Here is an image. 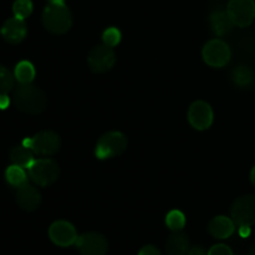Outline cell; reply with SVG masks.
Segmentation results:
<instances>
[{
	"instance_id": "1",
	"label": "cell",
	"mask_w": 255,
	"mask_h": 255,
	"mask_svg": "<svg viewBox=\"0 0 255 255\" xmlns=\"http://www.w3.org/2000/svg\"><path fill=\"white\" fill-rule=\"evenodd\" d=\"M14 104L25 114L39 115L46 109L47 97L41 89L32 84H19L14 90Z\"/></svg>"
},
{
	"instance_id": "2",
	"label": "cell",
	"mask_w": 255,
	"mask_h": 255,
	"mask_svg": "<svg viewBox=\"0 0 255 255\" xmlns=\"http://www.w3.org/2000/svg\"><path fill=\"white\" fill-rule=\"evenodd\" d=\"M42 25L51 34L61 35L69 31L72 25V15L64 1L49 2L41 15Z\"/></svg>"
},
{
	"instance_id": "3",
	"label": "cell",
	"mask_w": 255,
	"mask_h": 255,
	"mask_svg": "<svg viewBox=\"0 0 255 255\" xmlns=\"http://www.w3.org/2000/svg\"><path fill=\"white\" fill-rule=\"evenodd\" d=\"M127 137L120 131H110L102 134L95 147V156L100 161L121 156L127 148Z\"/></svg>"
},
{
	"instance_id": "4",
	"label": "cell",
	"mask_w": 255,
	"mask_h": 255,
	"mask_svg": "<svg viewBox=\"0 0 255 255\" xmlns=\"http://www.w3.org/2000/svg\"><path fill=\"white\" fill-rule=\"evenodd\" d=\"M22 144L29 147L35 154L50 157L56 154L61 147V138L54 131H40L30 138H25Z\"/></svg>"
},
{
	"instance_id": "5",
	"label": "cell",
	"mask_w": 255,
	"mask_h": 255,
	"mask_svg": "<svg viewBox=\"0 0 255 255\" xmlns=\"http://www.w3.org/2000/svg\"><path fill=\"white\" fill-rule=\"evenodd\" d=\"M27 169L31 181L39 187L51 186L60 176L59 164L51 158L35 159Z\"/></svg>"
},
{
	"instance_id": "6",
	"label": "cell",
	"mask_w": 255,
	"mask_h": 255,
	"mask_svg": "<svg viewBox=\"0 0 255 255\" xmlns=\"http://www.w3.org/2000/svg\"><path fill=\"white\" fill-rule=\"evenodd\" d=\"M202 56L208 66L221 69L231 61L232 51L226 41L221 39H213L209 40L204 45L203 50H202Z\"/></svg>"
},
{
	"instance_id": "7",
	"label": "cell",
	"mask_w": 255,
	"mask_h": 255,
	"mask_svg": "<svg viewBox=\"0 0 255 255\" xmlns=\"http://www.w3.org/2000/svg\"><path fill=\"white\" fill-rule=\"evenodd\" d=\"M227 12L234 26H249L255 19V0H229Z\"/></svg>"
},
{
	"instance_id": "8",
	"label": "cell",
	"mask_w": 255,
	"mask_h": 255,
	"mask_svg": "<svg viewBox=\"0 0 255 255\" xmlns=\"http://www.w3.org/2000/svg\"><path fill=\"white\" fill-rule=\"evenodd\" d=\"M232 219L239 227L255 224V194L242 196L234 201L231 209Z\"/></svg>"
},
{
	"instance_id": "9",
	"label": "cell",
	"mask_w": 255,
	"mask_h": 255,
	"mask_svg": "<svg viewBox=\"0 0 255 255\" xmlns=\"http://www.w3.org/2000/svg\"><path fill=\"white\" fill-rule=\"evenodd\" d=\"M116 62V54L114 47L106 46V45H97L90 51L87 56V64L92 72L96 74H105L110 71L115 66Z\"/></svg>"
},
{
	"instance_id": "10",
	"label": "cell",
	"mask_w": 255,
	"mask_h": 255,
	"mask_svg": "<svg viewBox=\"0 0 255 255\" xmlns=\"http://www.w3.org/2000/svg\"><path fill=\"white\" fill-rule=\"evenodd\" d=\"M188 122L197 131H206L212 126L214 120L213 110L206 101H194L188 109Z\"/></svg>"
},
{
	"instance_id": "11",
	"label": "cell",
	"mask_w": 255,
	"mask_h": 255,
	"mask_svg": "<svg viewBox=\"0 0 255 255\" xmlns=\"http://www.w3.org/2000/svg\"><path fill=\"white\" fill-rule=\"evenodd\" d=\"M75 246L81 255H105L109 251L107 239L96 232H90L80 236Z\"/></svg>"
},
{
	"instance_id": "12",
	"label": "cell",
	"mask_w": 255,
	"mask_h": 255,
	"mask_svg": "<svg viewBox=\"0 0 255 255\" xmlns=\"http://www.w3.org/2000/svg\"><path fill=\"white\" fill-rule=\"evenodd\" d=\"M49 237L52 243L62 248L75 244L79 238L75 227L67 221L54 222L49 228Z\"/></svg>"
},
{
	"instance_id": "13",
	"label": "cell",
	"mask_w": 255,
	"mask_h": 255,
	"mask_svg": "<svg viewBox=\"0 0 255 255\" xmlns=\"http://www.w3.org/2000/svg\"><path fill=\"white\" fill-rule=\"evenodd\" d=\"M1 36L9 44H19L26 37L27 26L25 20L14 16L7 19L1 26Z\"/></svg>"
},
{
	"instance_id": "14",
	"label": "cell",
	"mask_w": 255,
	"mask_h": 255,
	"mask_svg": "<svg viewBox=\"0 0 255 255\" xmlns=\"http://www.w3.org/2000/svg\"><path fill=\"white\" fill-rule=\"evenodd\" d=\"M16 202L24 211L32 212L41 203V194L36 187L29 183L22 184L16 191Z\"/></svg>"
},
{
	"instance_id": "15",
	"label": "cell",
	"mask_w": 255,
	"mask_h": 255,
	"mask_svg": "<svg viewBox=\"0 0 255 255\" xmlns=\"http://www.w3.org/2000/svg\"><path fill=\"white\" fill-rule=\"evenodd\" d=\"M236 231V223L233 219L226 216H217L211 219L208 224V232L213 238L227 239Z\"/></svg>"
},
{
	"instance_id": "16",
	"label": "cell",
	"mask_w": 255,
	"mask_h": 255,
	"mask_svg": "<svg viewBox=\"0 0 255 255\" xmlns=\"http://www.w3.org/2000/svg\"><path fill=\"white\" fill-rule=\"evenodd\" d=\"M209 24H211V29L214 32V35L219 37L228 35L234 26L227 10L226 11L217 10V11L212 12L211 16H209Z\"/></svg>"
},
{
	"instance_id": "17",
	"label": "cell",
	"mask_w": 255,
	"mask_h": 255,
	"mask_svg": "<svg viewBox=\"0 0 255 255\" xmlns=\"http://www.w3.org/2000/svg\"><path fill=\"white\" fill-rule=\"evenodd\" d=\"M189 238L183 232H173L166 244L167 255H187L189 252Z\"/></svg>"
},
{
	"instance_id": "18",
	"label": "cell",
	"mask_w": 255,
	"mask_h": 255,
	"mask_svg": "<svg viewBox=\"0 0 255 255\" xmlns=\"http://www.w3.org/2000/svg\"><path fill=\"white\" fill-rule=\"evenodd\" d=\"M34 154L35 153L29 147L21 144V146H16L11 149L10 161H11L12 164H16V166L22 167V168H29L32 162L35 161Z\"/></svg>"
},
{
	"instance_id": "19",
	"label": "cell",
	"mask_w": 255,
	"mask_h": 255,
	"mask_svg": "<svg viewBox=\"0 0 255 255\" xmlns=\"http://www.w3.org/2000/svg\"><path fill=\"white\" fill-rule=\"evenodd\" d=\"M231 77L236 86L247 87L253 82L254 74L251 67L246 66V65H239V66L234 67Z\"/></svg>"
},
{
	"instance_id": "20",
	"label": "cell",
	"mask_w": 255,
	"mask_h": 255,
	"mask_svg": "<svg viewBox=\"0 0 255 255\" xmlns=\"http://www.w3.org/2000/svg\"><path fill=\"white\" fill-rule=\"evenodd\" d=\"M35 67L29 61H20L15 66L14 76L19 84H31L35 79Z\"/></svg>"
},
{
	"instance_id": "21",
	"label": "cell",
	"mask_w": 255,
	"mask_h": 255,
	"mask_svg": "<svg viewBox=\"0 0 255 255\" xmlns=\"http://www.w3.org/2000/svg\"><path fill=\"white\" fill-rule=\"evenodd\" d=\"M5 178L10 186L16 187V188L27 183V174L25 172V168L16 166V164H11L10 167H7V169L5 171Z\"/></svg>"
},
{
	"instance_id": "22",
	"label": "cell",
	"mask_w": 255,
	"mask_h": 255,
	"mask_svg": "<svg viewBox=\"0 0 255 255\" xmlns=\"http://www.w3.org/2000/svg\"><path fill=\"white\" fill-rule=\"evenodd\" d=\"M166 226L172 232H181L186 226V217L178 209H173L166 216Z\"/></svg>"
},
{
	"instance_id": "23",
	"label": "cell",
	"mask_w": 255,
	"mask_h": 255,
	"mask_svg": "<svg viewBox=\"0 0 255 255\" xmlns=\"http://www.w3.org/2000/svg\"><path fill=\"white\" fill-rule=\"evenodd\" d=\"M32 10H34V5H32L31 0H15L12 4L14 16L19 17V19L25 20L26 17H29Z\"/></svg>"
},
{
	"instance_id": "24",
	"label": "cell",
	"mask_w": 255,
	"mask_h": 255,
	"mask_svg": "<svg viewBox=\"0 0 255 255\" xmlns=\"http://www.w3.org/2000/svg\"><path fill=\"white\" fill-rule=\"evenodd\" d=\"M15 76L7 67L0 65V94H9L14 89Z\"/></svg>"
},
{
	"instance_id": "25",
	"label": "cell",
	"mask_w": 255,
	"mask_h": 255,
	"mask_svg": "<svg viewBox=\"0 0 255 255\" xmlns=\"http://www.w3.org/2000/svg\"><path fill=\"white\" fill-rule=\"evenodd\" d=\"M120 41H121V31L117 27H107L102 34V42L106 46L115 47L120 44Z\"/></svg>"
},
{
	"instance_id": "26",
	"label": "cell",
	"mask_w": 255,
	"mask_h": 255,
	"mask_svg": "<svg viewBox=\"0 0 255 255\" xmlns=\"http://www.w3.org/2000/svg\"><path fill=\"white\" fill-rule=\"evenodd\" d=\"M208 255H233V252L226 244H216L209 249Z\"/></svg>"
},
{
	"instance_id": "27",
	"label": "cell",
	"mask_w": 255,
	"mask_h": 255,
	"mask_svg": "<svg viewBox=\"0 0 255 255\" xmlns=\"http://www.w3.org/2000/svg\"><path fill=\"white\" fill-rule=\"evenodd\" d=\"M138 255H161V252L154 246H144L141 251L138 252Z\"/></svg>"
},
{
	"instance_id": "28",
	"label": "cell",
	"mask_w": 255,
	"mask_h": 255,
	"mask_svg": "<svg viewBox=\"0 0 255 255\" xmlns=\"http://www.w3.org/2000/svg\"><path fill=\"white\" fill-rule=\"evenodd\" d=\"M10 105V99L7 94H0V110L7 109Z\"/></svg>"
},
{
	"instance_id": "29",
	"label": "cell",
	"mask_w": 255,
	"mask_h": 255,
	"mask_svg": "<svg viewBox=\"0 0 255 255\" xmlns=\"http://www.w3.org/2000/svg\"><path fill=\"white\" fill-rule=\"evenodd\" d=\"M187 255H208V253L202 247H193V248L189 249Z\"/></svg>"
},
{
	"instance_id": "30",
	"label": "cell",
	"mask_w": 255,
	"mask_h": 255,
	"mask_svg": "<svg viewBox=\"0 0 255 255\" xmlns=\"http://www.w3.org/2000/svg\"><path fill=\"white\" fill-rule=\"evenodd\" d=\"M239 234H241V237H243V238L249 237V234H251V227H239Z\"/></svg>"
},
{
	"instance_id": "31",
	"label": "cell",
	"mask_w": 255,
	"mask_h": 255,
	"mask_svg": "<svg viewBox=\"0 0 255 255\" xmlns=\"http://www.w3.org/2000/svg\"><path fill=\"white\" fill-rule=\"evenodd\" d=\"M251 181L252 183H253V186L255 187V166L253 167V169H252L251 172Z\"/></svg>"
},
{
	"instance_id": "32",
	"label": "cell",
	"mask_w": 255,
	"mask_h": 255,
	"mask_svg": "<svg viewBox=\"0 0 255 255\" xmlns=\"http://www.w3.org/2000/svg\"><path fill=\"white\" fill-rule=\"evenodd\" d=\"M248 255H255V244L253 247H252L251 249H249V253H248Z\"/></svg>"
},
{
	"instance_id": "33",
	"label": "cell",
	"mask_w": 255,
	"mask_h": 255,
	"mask_svg": "<svg viewBox=\"0 0 255 255\" xmlns=\"http://www.w3.org/2000/svg\"><path fill=\"white\" fill-rule=\"evenodd\" d=\"M50 2H54V1H64V0H49Z\"/></svg>"
}]
</instances>
